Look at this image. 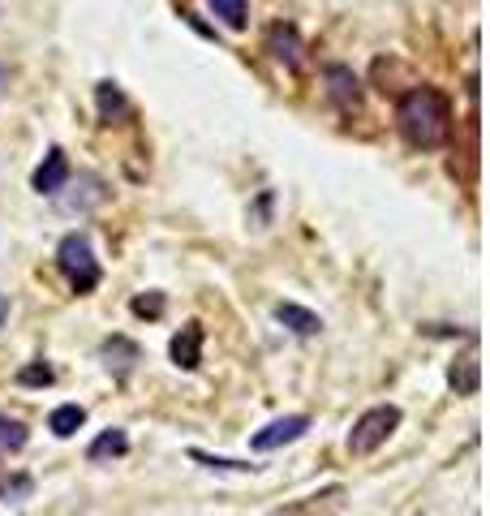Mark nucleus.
I'll return each mask as SVG.
<instances>
[{"instance_id":"2","label":"nucleus","mask_w":490,"mask_h":516,"mask_svg":"<svg viewBox=\"0 0 490 516\" xmlns=\"http://www.w3.org/2000/svg\"><path fill=\"white\" fill-rule=\"evenodd\" d=\"M56 267H61L65 284L74 289L78 297L82 293H95L99 280H104V271H99V258L91 250V237L86 233H69L61 237V246H56Z\"/></svg>"},{"instance_id":"10","label":"nucleus","mask_w":490,"mask_h":516,"mask_svg":"<svg viewBox=\"0 0 490 516\" xmlns=\"http://www.w3.org/2000/svg\"><path fill=\"white\" fill-rule=\"evenodd\" d=\"M344 508V486H327V491L301 499V504H288L276 516H336Z\"/></svg>"},{"instance_id":"7","label":"nucleus","mask_w":490,"mask_h":516,"mask_svg":"<svg viewBox=\"0 0 490 516\" xmlns=\"http://www.w3.org/2000/svg\"><path fill=\"white\" fill-rule=\"evenodd\" d=\"M267 52L276 56L284 69H301V65H306V43H301V31L293 22L267 26Z\"/></svg>"},{"instance_id":"6","label":"nucleus","mask_w":490,"mask_h":516,"mask_svg":"<svg viewBox=\"0 0 490 516\" xmlns=\"http://www.w3.org/2000/svg\"><path fill=\"white\" fill-rule=\"evenodd\" d=\"M310 430V418L306 413H288V418H276L271 426H263L258 435L250 439V448L254 452H276V448H284V443H297L301 435Z\"/></svg>"},{"instance_id":"16","label":"nucleus","mask_w":490,"mask_h":516,"mask_svg":"<svg viewBox=\"0 0 490 516\" xmlns=\"http://www.w3.org/2000/svg\"><path fill=\"white\" fill-rule=\"evenodd\" d=\"M207 9L228 31H245V22H250V0H207Z\"/></svg>"},{"instance_id":"22","label":"nucleus","mask_w":490,"mask_h":516,"mask_svg":"<svg viewBox=\"0 0 490 516\" xmlns=\"http://www.w3.org/2000/svg\"><path fill=\"white\" fill-rule=\"evenodd\" d=\"M134 314H138V319H160V314H164V297H138Z\"/></svg>"},{"instance_id":"11","label":"nucleus","mask_w":490,"mask_h":516,"mask_svg":"<svg viewBox=\"0 0 490 516\" xmlns=\"http://www.w3.org/2000/svg\"><path fill=\"white\" fill-rule=\"evenodd\" d=\"M276 319L288 327V332H297V336H319L323 332V319L314 310L306 306H297V301H280L276 306Z\"/></svg>"},{"instance_id":"14","label":"nucleus","mask_w":490,"mask_h":516,"mask_svg":"<svg viewBox=\"0 0 490 516\" xmlns=\"http://www.w3.org/2000/svg\"><path fill=\"white\" fill-rule=\"evenodd\" d=\"M125 452H129V435H125V430H117V426L104 430V435H99L91 448H86V456H91L95 465L99 461H112V456H125Z\"/></svg>"},{"instance_id":"17","label":"nucleus","mask_w":490,"mask_h":516,"mask_svg":"<svg viewBox=\"0 0 490 516\" xmlns=\"http://www.w3.org/2000/svg\"><path fill=\"white\" fill-rule=\"evenodd\" d=\"M478 379H482L478 357H460V362L452 366V375H448V383L456 387V396H478Z\"/></svg>"},{"instance_id":"3","label":"nucleus","mask_w":490,"mask_h":516,"mask_svg":"<svg viewBox=\"0 0 490 516\" xmlns=\"http://www.w3.org/2000/svg\"><path fill=\"white\" fill-rule=\"evenodd\" d=\"M400 413L396 405H374V409H366L362 418L353 422V430H349V452L353 456H370V452H379L387 439L400 430Z\"/></svg>"},{"instance_id":"24","label":"nucleus","mask_w":490,"mask_h":516,"mask_svg":"<svg viewBox=\"0 0 490 516\" xmlns=\"http://www.w3.org/2000/svg\"><path fill=\"white\" fill-rule=\"evenodd\" d=\"M0 91H5V69H0Z\"/></svg>"},{"instance_id":"23","label":"nucleus","mask_w":490,"mask_h":516,"mask_svg":"<svg viewBox=\"0 0 490 516\" xmlns=\"http://www.w3.org/2000/svg\"><path fill=\"white\" fill-rule=\"evenodd\" d=\"M5 323H9V297L0 293V332H5Z\"/></svg>"},{"instance_id":"19","label":"nucleus","mask_w":490,"mask_h":516,"mask_svg":"<svg viewBox=\"0 0 490 516\" xmlns=\"http://www.w3.org/2000/svg\"><path fill=\"white\" fill-rule=\"evenodd\" d=\"M31 491H35V482L26 478V473H13V478L0 482V499H5V504H18V499H26Z\"/></svg>"},{"instance_id":"4","label":"nucleus","mask_w":490,"mask_h":516,"mask_svg":"<svg viewBox=\"0 0 490 516\" xmlns=\"http://www.w3.org/2000/svg\"><path fill=\"white\" fill-rule=\"evenodd\" d=\"M104 198H108L104 177H95V172H78V181L69 177L65 190L56 194V207H61L65 215H86V211H95L99 203H104Z\"/></svg>"},{"instance_id":"9","label":"nucleus","mask_w":490,"mask_h":516,"mask_svg":"<svg viewBox=\"0 0 490 516\" xmlns=\"http://www.w3.org/2000/svg\"><path fill=\"white\" fill-rule=\"evenodd\" d=\"M203 323H185L177 336H172L168 353H172V366L181 370H198V362H203Z\"/></svg>"},{"instance_id":"8","label":"nucleus","mask_w":490,"mask_h":516,"mask_svg":"<svg viewBox=\"0 0 490 516\" xmlns=\"http://www.w3.org/2000/svg\"><path fill=\"white\" fill-rule=\"evenodd\" d=\"M74 177V168H69V155L61 151V147H52L48 155H43V164L35 168V177H31V185H35V194H43V198H56L65 190V181Z\"/></svg>"},{"instance_id":"21","label":"nucleus","mask_w":490,"mask_h":516,"mask_svg":"<svg viewBox=\"0 0 490 516\" xmlns=\"http://www.w3.org/2000/svg\"><path fill=\"white\" fill-rule=\"evenodd\" d=\"M190 456H194L198 465H207V469H228V473H250L254 469V465H245V461H228V456H211V452H198V448Z\"/></svg>"},{"instance_id":"5","label":"nucleus","mask_w":490,"mask_h":516,"mask_svg":"<svg viewBox=\"0 0 490 516\" xmlns=\"http://www.w3.org/2000/svg\"><path fill=\"white\" fill-rule=\"evenodd\" d=\"M323 82H327V99L340 112H362V78H357L349 65H327Z\"/></svg>"},{"instance_id":"20","label":"nucleus","mask_w":490,"mask_h":516,"mask_svg":"<svg viewBox=\"0 0 490 516\" xmlns=\"http://www.w3.org/2000/svg\"><path fill=\"white\" fill-rule=\"evenodd\" d=\"M52 379H56V370H52L48 362H35V366L18 370V383H22V387H48Z\"/></svg>"},{"instance_id":"15","label":"nucleus","mask_w":490,"mask_h":516,"mask_svg":"<svg viewBox=\"0 0 490 516\" xmlns=\"http://www.w3.org/2000/svg\"><path fill=\"white\" fill-rule=\"evenodd\" d=\"M82 422H86V409L82 405H56L52 418H48V430H52L56 439H69V435H78V430H82Z\"/></svg>"},{"instance_id":"13","label":"nucleus","mask_w":490,"mask_h":516,"mask_svg":"<svg viewBox=\"0 0 490 516\" xmlns=\"http://www.w3.org/2000/svg\"><path fill=\"white\" fill-rule=\"evenodd\" d=\"M104 357H108V370H117V375L125 379L129 375V366L138 362V344H129L125 336H112V340H104Z\"/></svg>"},{"instance_id":"12","label":"nucleus","mask_w":490,"mask_h":516,"mask_svg":"<svg viewBox=\"0 0 490 516\" xmlns=\"http://www.w3.org/2000/svg\"><path fill=\"white\" fill-rule=\"evenodd\" d=\"M95 104H99V121H121V117H129V99H125V91L117 82H99L95 86Z\"/></svg>"},{"instance_id":"1","label":"nucleus","mask_w":490,"mask_h":516,"mask_svg":"<svg viewBox=\"0 0 490 516\" xmlns=\"http://www.w3.org/2000/svg\"><path fill=\"white\" fill-rule=\"evenodd\" d=\"M396 129L417 151L443 147L452 138V99L439 86H413L396 104Z\"/></svg>"},{"instance_id":"18","label":"nucleus","mask_w":490,"mask_h":516,"mask_svg":"<svg viewBox=\"0 0 490 516\" xmlns=\"http://www.w3.org/2000/svg\"><path fill=\"white\" fill-rule=\"evenodd\" d=\"M26 422L9 418V413H0V452H22L26 448Z\"/></svg>"}]
</instances>
